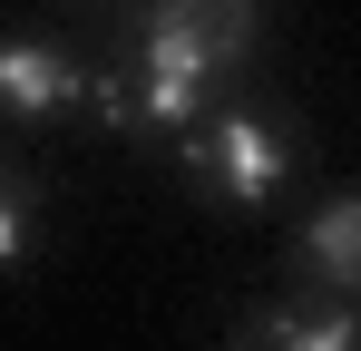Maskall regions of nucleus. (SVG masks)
Masks as SVG:
<instances>
[{"instance_id":"nucleus-1","label":"nucleus","mask_w":361,"mask_h":351,"mask_svg":"<svg viewBox=\"0 0 361 351\" xmlns=\"http://www.w3.org/2000/svg\"><path fill=\"white\" fill-rule=\"evenodd\" d=\"M302 176V137L264 108H205L185 117V185L225 215H264L283 185Z\"/></svg>"},{"instance_id":"nucleus-2","label":"nucleus","mask_w":361,"mask_h":351,"mask_svg":"<svg viewBox=\"0 0 361 351\" xmlns=\"http://www.w3.org/2000/svg\"><path fill=\"white\" fill-rule=\"evenodd\" d=\"M225 88V68L205 58V39L185 30L176 10H147L137 30V58H127V98H137V127H185L205 117V98Z\"/></svg>"},{"instance_id":"nucleus-3","label":"nucleus","mask_w":361,"mask_h":351,"mask_svg":"<svg viewBox=\"0 0 361 351\" xmlns=\"http://www.w3.org/2000/svg\"><path fill=\"white\" fill-rule=\"evenodd\" d=\"M0 117L10 127H49V117H78V58L59 39H0Z\"/></svg>"},{"instance_id":"nucleus-4","label":"nucleus","mask_w":361,"mask_h":351,"mask_svg":"<svg viewBox=\"0 0 361 351\" xmlns=\"http://www.w3.org/2000/svg\"><path fill=\"white\" fill-rule=\"evenodd\" d=\"M235 342H254V351H352L361 342V292L312 283V292H293V302H264Z\"/></svg>"},{"instance_id":"nucleus-5","label":"nucleus","mask_w":361,"mask_h":351,"mask_svg":"<svg viewBox=\"0 0 361 351\" xmlns=\"http://www.w3.org/2000/svg\"><path fill=\"white\" fill-rule=\"evenodd\" d=\"M293 264L312 283H332V292H361V205L352 195H322L312 205V225L293 234Z\"/></svg>"},{"instance_id":"nucleus-6","label":"nucleus","mask_w":361,"mask_h":351,"mask_svg":"<svg viewBox=\"0 0 361 351\" xmlns=\"http://www.w3.org/2000/svg\"><path fill=\"white\" fill-rule=\"evenodd\" d=\"M157 10H176L225 78H235L244 58H254V39H264V0H157Z\"/></svg>"},{"instance_id":"nucleus-7","label":"nucleus","mask_w":361,"mask_h":351,"mask_svg":"<svg viewBox=\"0 0 361 351\" xmlns=\"http://www.w3.org/2000/svg\"><path fill=\"white\" fill-rule=\"evenodd\" d=\"M39 254V185L20 176V156H0V273H20Z\"/></svg>"}]
</instances>
